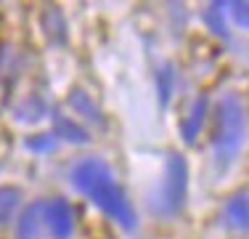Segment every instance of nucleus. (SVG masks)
I'll list each match as a JSON object with an SVG mask.
<instances>
[{
	"instance_id": "f257e3e1",
	"label": "nucleus",
	"mask_w": 249,
	"mask_h": 239,
	"mask_svg": "<svg viewBox=\"0 0 249 239\" xmlns=\"http://www.w3.org/2000/svg\"><path fill=\"white\" fill-rule=\"evenodd\" d=\"M72 183L101 213L109 215L120 229L124 231L135 229L138 215H135L127 194L122 191L120 181L114 178V173L109 170L106 162H101V159H82V162H77L72 170Z\"/></svg>"
},
{
	"instance_id": "6e6552de",
	"label": "nucleus",
	"mask_w": 249,
	"mask_h": 239,
	"mask_svg": "<svg viewBox=\"0 0 249 239\" xmlns=\"http://www.w3.org/2000/svg\"><path fill=\"white\" fill-rule=\"evenodd\" d=\"M201 19H204V24L210 27V32L215 35V38L228 40V27H225V3H207Z\"/></svg>"
},
{
	"instance_id": "39448f33",
	"label": "nucleus",
	"mask_w": 249,
	"mask_h": 239,
	"mask_svg": "<svg viewBox=\"0 0 249 239\" xmlns=\"http://www.w3.org/2000/svg\"><path fill=\"white\" fill-rule=\"evenodd\" d=\"M223 220L231 231L249 234V191H236L223 205Z\"/></svg>"
},
{
	"instance_id": "1a4fd4ad",
	"label": "nucleus",
	"mask_w": 249,
	"mask_h": 239,
	"mask_svg": "<svg viewBox=\"0 0 249 239\" xmlns=\"http://www.w3.org/2000/svg\"><path fill=\"white\" fill-rule=\"evenodd\" d=\"M21 205V191L14 186H0V226L8 223L16 207Z\"/></svg>"
},
{
	"instance_id": "7ed1b4c3",
	"label": "nucleus",
	"mask_w": 249,
	"mask_h": 239,
	"mask_svg": "<svg viewBox=\"0 0 249 239\" xmlns=\"http://www.w3.org/2000/svg\"><path fill=\"white\" fill-rule=\"evenodd\" d=\"M188 194V162L180 152H170L164 162L162 183L151 194V210L159 218H175L186 205Z\"/></svg>"
},
{
	"instance_id": "0eeeda50",
	"label": "nucleus",
	"mask_w": 249,
	"mask_h": 239,
	"mask_svg": "<svg viewBox=\"0 0 249 239\" xmlns=\"http://www.w3.org/2000/svg\"><path fill=\"white\" fill-rule=\"evenodd\" d=\"M204 117H207V99H204V96H199V99L191 104L186 120L180 122V136H183V141H186V143H194L199 139L201 125H204Z\"/></svg>"
},
{
	"instance_id": "ddd939ff",
	"label": "nucleus",
	"mask_w": 249,
	"mask_h": 239,
	"mask_svg": "<svg viewBox=\"0 0 249 239\" xmlns=\"http://www.w3.org/2000/svg\"><path fill=\"white\" fill-rule=\"evenodd\" d=\"M225 8L231 11V19H233L239 27L249 29V0H244V3H225Z\"/></svg>"
},
{
	"instance_id": "f8f14e48",
	"label": "nucleus",
	"mask_w": 249,
	"mask_h": 239,
	"mask_svg": "<svg viewBox=\"0 0 249 239\" xmlns=\"http://www.w3.org/2000/svg\"><path fill=\"white\" fill-rule=\"evenodd\" d=\"M69 104L74 106L80 115H85V117H90L93 122L98 120V109L93 106V101H90V96H85L82 91H72V99H69Z\"/></svg>"
},
{
	"instance_id": "9d476101",
	"label": "nucleus",
	"mask_w": 249,
	"mask_h": 239,
	"mask_svg": "<svg viewBox=\"0 0 249 239\" xmlns=\"http://www.w3.org/2000/svg\"><path fill=\"white\" fill-rule=\"evenodd\" d=\"M56 139H67V141H72V143H85L88 141V133L80 128L77 122H72V120H67V117H56Z\"/></svg>"
},
{
	"instance_id": "f03ea898",
	"label": "nucleus",
	"mask_w": 249,
	"mask_h": 239,
	"mask_svg": "<svg viewBox=\"0 0 249 239\" xmlns=\"http://www.w3.org/2000/svg\"><path fill=\"white\" fill-rule=\"evenodd\" d=\"M247 136V112L239 96H223L220 104L215 106L212 115V157L215 165L225 170L236 157H239L241 146H244Z\"/></svg>"
},
{
	"instance_id": "423d86ee",
	"label": "nucleus",
	"mask_w": 249,
	"mask_h": 239,
	"mask_svg": "<svg viewBox=\"0 0 249 239\" xmlns=\"http://www.w3.org/2000/svg\"><path fill=\"white\" fill-rule=\"evenodd\" d=\"M16 239H45V223H43V199L32 202L19 218L16 226Z\"/></svg>"
},
{
	"instance_id": "20e7f679",
	"label": "nucleus",
	"mask_w": 249,
	"mask_h": 239,
	"mask_svg": "<svg viewBox=\"0 0 249 239\" xmlns=\"http://www.w3.org/2000/svg\"><path fill=\"white\" fill-rule=\"evenodd\" d=\"M43 223H45V237L69 239L74 234V215L69 202L61 199V197L43 199Z\"/></svg>"
},
{
	"instance_id": "9b49d317",
	"label": "nucleus",
	"mask_w": 249,
	"mask_h": 239,
	"mask_svg": "<svg viewBox=\"0 0 249 239\" xmlns=\"http://www.w3.org/2000/svg\"><path fill=\"white\" fill-rule=\"evenodd\" d=\"M173 85H175V72L173 67H162L157 72V93H159V101L167 104L170 96H173Z\"/></svg>"
},
{
	"instance_id": "4468645a",
	"label": "nucleus",
	"mask_w": 249,
	"mask_h": 239,
	"mask_svg": "<svg viewBox=\"0 0 249 239\" xmlns=\"http://www.w3.org/2000/svg\"><path fill=\"white\" fill-rule=\"evenodd\" d=\"M27 146L32 149V152H51L53 146H56V136L48 133V136H35V139L27 141Z\"/></svg>"
}]
</instances>
